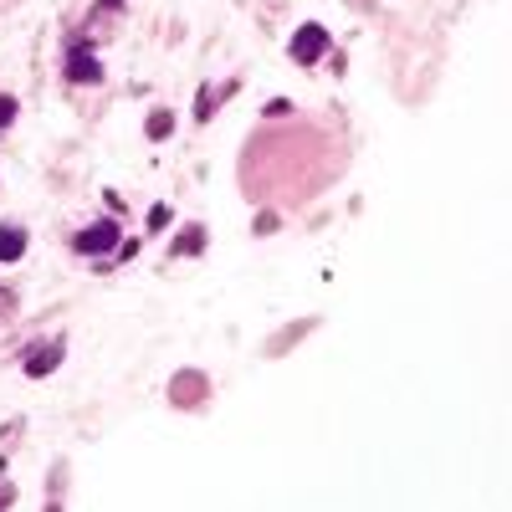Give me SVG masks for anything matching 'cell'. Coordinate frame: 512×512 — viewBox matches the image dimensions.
Segmentation results:
<instances>
[{
	"mask_svg": "<svg viewBox=\"0 0 512 512\" xmlns=\"http://www.w3.org/2000/svg\"><path fill=\"white\" fill-rule=\"evenodd\" d=\"M287 52H292V62H297V67H313V62L328 52V31H323L318 21L297 26V36H292V47H287Z\"/></svg>",
	"mask_w": 512,
	"mask_h": 512,
	"instance_id": "6da1fadb",
	"label": "cell"
},
{
	"mask_svg": "<svg viewBox=\"0 0 512 512\" xmlns=\"http://www.w3.org/2000/svg\"><path fill=\"white\" fill-rule=\"evenodd\" d=\"M118 221H98V226H88L82 236H72V251H82V256H103V251H113L118 246Z\"/></svg>",
	"mask_w": 512,
	"mask_h": 512,
	"instance_id": "7a4b0ae2",
	"label": "cell"
},
{
	"mask_svg": "<svg viewBox=\"0 0 512 512\" xmlns=\"http://www.w3.org/2000/svg\"><path fill=\"white\" fill-rule=\"evenodd\" d=\"M67 77L72 82H103V62L93 57L88 41H72L67 47Z\"/></svg>",
	"mask_w": 512,
	"mask_h": 512,
	"instance_id": "3957f363",
	"label": "cell"
},
{
	"mask_svg": "<svg viewBox=\"0 0 512 512\" xmlns=\"http://www.w3.org/2000/svg\"><path fill=\"white\" fill-rule=\"evenodd\" d=\"M62 354H67V344H62V338H52V344L31 349V359H26V374H31V379H47V374L62 364Z\"/></svg>",
	"mask_w": 512,
	"mask_h": 512,
	"instance_id": "277c9868",
	"label": "cell"
},
{
	"mask_svg": "<svg viewBox=\"0 0 512 512\" xmlns=\"http://www.w3.org/2000/svg\"><path fill=\"white\" fill-rule=\"evenodd\" d=\"M21 256H26V231L0 226V262H21Z\"/></svg>",
	"mask_w": 512,
	"mask_h": 512,
	"instance_id": "5b68a950",
	"label": "cell"
},
{
	"mask_svg": "<svg viewBox=\"0 0 512 512\" xmlns=\"http://www.w3.org/2000/svg\"><path fill=\"white\" fill-rule=\"evenodd\" d=\"M200 246H205V231H200V226H190V231L175 241V256H195Z\"/></svg>",
	"mask_w": 512,
	"mask_h": 512,
	"instance_id": "8992f818",
	"label": "cell"
},
{
	"mask_svg": "<svg viewBox=\"0 0 512 512\" xmlns=\"http://www.w3.org/2000/svg\"><path fill=\"white\" fill-rule=\"evenodd\" d=\"M169 134H175V118H169V113H154V118H149V139H169Z\"/></svg>",
	"mask_w": 512,
	"mask_h": 512,
	"instance_id": "52a82bcc",
	"label": "cell"
},
{
	"mask_svg": "<svg viewBox=\"0 0 512 512\" xmlns=\"http://www.w3.org/2000/svg\"><path fill=\"white\" fill-rule=\"evenodd\" d=\"M11 123H16V98H6V93H0V134H6Z\"/></svg>",
	"mask_w": 512,
	"mask_h": 512,
	"instance_id": "ba28073f",
	"label": "cell"
},
{
	"mask_svg": "<svg viewBox=\"0 0 512 512\" xmlns=\"http://www.w3.org/2000/svg\"><path fill=\"white\" fill-rule=\"evenodd\" d=\"M210 108H216V93H210V88H205V93H200V103H195V118L205 123V118H210Z\"/></svg>",
	"mask_w": 512,
	"mask_h": 512,
	"instance_id": "9c48e42d",
	"label": "cell"
},
{
	"mask_svg": "<svg viewBox=\"0 0 512 512\" xmlns=\"http://www.w3.org/2000/svg\"><path fill=\"white\" fill-rule=\"evenodd\" d=\"M149 226H154V231H164V226H169V210H164V205H154V210H149Z\"/></svg>",
	"mask_w": 512,
	"mask_h": 512,
	"instance_id": "30bf717a",
	"label": "cell"
}]
</instances>
